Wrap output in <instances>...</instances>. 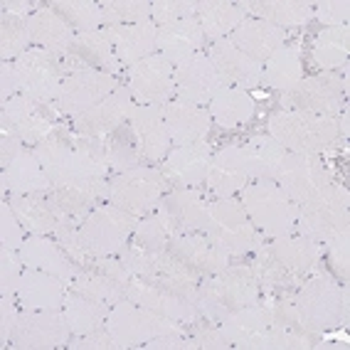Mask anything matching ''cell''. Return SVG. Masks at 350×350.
Here are the masks:
<instances>
[{
    "label": "cell",
    "mask_w": 350,
    "mask_h": 350,
    "mask_svg": "<svg viewBox=\"0 0 350 350\" xmlns=\"http://www.w3.org/2000/svg\"><path fill=\"white\" fill-rule=\"evenodd\" d=\"M294 230L316 239L319 244H328L348 234V193L333 183L323 198L299 207Z\"/></svg>",
    "instance_id": "11"
},
{
    "label": "cell",
    "mask_w": 350,
    "mask_h": 350,
    "mask_svg": "<svg viewBox=\"0 0 350 350\" xmlns=\"http://www.w3.org/2000/svg\"><path fill=\"white\" fill-rule=\"evenodd\" d=\"M288 111L321 113V116H338L345 107V79L336 77V72L306 77L282 99Z\"/></svg>",
    "instance_id": "13"
},
{
    "label": "cell",
    "mask_w": 350,
    "mask_h": 350,
    "mask_svg": "<svg viewBox=\"0 0 350 350\" xmlns=\"http://www.w3.org/2000/svg\"><path fill=\"white\" fill-rule=\"evenodd\" d=\"M101 13L107 27L113 25H136L150 20V3L144 0H116V3H101Z\"/></svg>",
    "instance_id": "50"
},
{
    "label": "cell",
    "mask_w": 350,
    "mask_h": 350,
    "mask_svg": "<svg viewBox=\"0 0 350 350\" xmlns=\"http://www.w3.org/2000/svg\"><path fill=\"white\" fill-rule=\"evenodd\" d=\"M62 67H64V75L87 72V69L119 75L121 62L116 59V52H113V44L107 38V32L94 30V32H77L75 42L69 44V50L62 55Z\"/></svg>",
    "instance_id": "19"
},
{
    "label": "cell",
    "mask_w": 350,
    "mask_h": 350,
    "mask_svg": "<svg viewBox=\"0 0 350 350\" xmlns=\"http://www.w3.org/2000/svg\"><path fill=\"white\" fill-rule=\"evenodd\" d=\"M213 146L210 141H195V144L175 146L163 163V178L173 183L175 188H198L205 183L210 163H213Z\"/></svg>",
    "instance_id": "20"
},
{
    "label": "cell",
    "mask_w": 350,
    "mask_h": 350,
    "mask_svg": "<svg viewBox=\"0 0 350 350\" xmlns=\"http://www.w3.org/2000/svg\"><path fill=\"white\" fill-rule=\"evenodd\" d=\"M225 79L207 55H195L193 59L175 67V96L190 104H210L225 89Z\"/></svg>",
    "instance_id": "18"
},
{
    "label": "cell",
    "mask_w": 350,
    "mask_h": 350,
    "mask_svg": "<svg viewBox=\"0 0 350 350\" xmlns=\"http://www.w3.org/2000/svg\"><path fill=\"white\" fill-rule=\"evenodd\" d=\"M69 348L75 350H109V348H116V343H113V338L109 336V331H99V333H89V336H77L72 343H69Z\"/></svg>",
    "instance_id": "58"
},
{
    "label": "cell",
    "mask_w": 350,
    "mask_h": 350,
    "mask_svg": "<svg viewBox=\"0 0 350 350\" xmlns=\"http://www.w3.org/2000/svg\"><path fill=\"white\" fill-rule=\"evenodd\" d=\"M198 23L202 27V35L205 38H213L215 42L217 40L230 38L232 32L237 30V25L242 23L247 15L239 10L237 3H198Z\"/></svg>",
    "instance_id": "42"
},
{
    "label": "cell",
    "mask_w": 350,
    "mask_h": 350,
    "mask_svg": "<svg viewBox=\"0 0 350 350\" xmlns=\"http://www.w3.org/2000/svg\"><path fill=\"white\" fill-rule=\"evenodd\" d=\"M274 183L301 207L323 198L333 185V175L321 156L286 153L274 175Z\"/></svg>",
    "instance_id": "7"
},
{
    "label": "cell",
    "mask_w": 350,
    "mask_h": 350,
    "mask_svg": "<svg viewBox=\"0 0 350 350\" xmlns=\"http://www.w3.org/2000/svg\"><path fill=\"white\" fill-rule=\"evenodd\" d=\"M57 13L67 20L75 32H94L104 25V13L101 3H89V0H75V3H52Z\"/></svg>",
    "instance_id": "48"
},
{
    "label": "cell",
    "mask_w": 350,
    "mask_h": 350,
    "mask_svg": "<svg viewBox=\"0 0 350 350\" xmlns=\"http://www.w3.org/2000/svg\"><path fill=\"white\" fill-rule=\"evenodd\" d=\"M168 250L175 256H180L185 264H190L195 271H200L205 279L219 274L232 264V256L207 232H178L170 239Z\"/></svg>",
    "instance_id": "22"
},
{
    "label": "cell",
    "mask_w": 350,
    "mask_h": 350,
    "mask_svg": "<svg viewBox=\"0 0 350 350\" xmlns=\"http://www.w3.org/2000/svg\"><path fill=\"white\" fill-rule=\"evenodd\" d=\"M0 321H3V343H10V336H13L15 325H18L20 313H23V306H20L18 296H3V304H0Z\"/></svg>",
    "instance_id": "55"
},
{
    "label": "cell",
    "mask_w": 350,
    "mask_h": 350,
    "mask_svg": "<svg viewBox=\"0 0 350 350\" xmlns=\"http://www.w3.org/2000/svg\"><path fill=\"white\" fill-rule=\"evenodd\" d=\"M254 96L244 89L225 87L210 101V116L222 129H234L242 126L254 116Z\"/></svg>",
    "instance_id": "41"
},
{
    "label": "cell",
    "mask_w": 350,
    "mask_h": 350,
    "mask_svg": "<svg viewBox=\"0 0 350 350\" xmlns=\"http://www.w3.org/2000/svg\"><path fill=\"white\" fill-rule=\"evenodd\" d=\"M328 247V259L333 264V271H338L340 276L348 274V234L333 239L325 244Z\"/></svg>",
    "instance_id": "57"
},
{
    "label": "cell",
    "mask_w": 350,
    "mask_h": 350,
    "mask_svg": "<svg viewBox=\"0 0 350 350\" xmlns=\"http://www.w3.org/2000/svg\"><path fill=\"white\" fill-rule=\"evenodd\" d=\"M119 87V77L109 75V72H96V69L72 72V75L64 77L55 107L59 113L75 119V116H81L92 107H96L109 94H113Z\"/></svg>",
    "instance_id": "14"
},
{
    "label": "cell",
    "mask_w": 350,
    "mask_h": 350,
    "mask_svg": "<svg viewBox=\"0 0 350 350\" xmlns=\"http://www.w3.org/2000/svg\"><path fill=\"white\" fill-rule=\"evenodd\" d=\"M163 213L168 215L175 232H205L210 219V198L200 195L195 188H175L163 195L158 202Z\"/></svg>",
    "instance_id": "27"
},
{
    "label": "cell",
    "mask_w": 350,
    "mask_h": 350,
    "mask_svg": "<svg viewBox=\"0 0 350 350\" xmlns=\"http://www.w3.org/2000/svg\"><path fill=\"white\" fill-rule=\"evenodd\" d=\"M304 79V64H301V50L294 44H284L282 50L264 62L262 81L279 92H291V89Z\"/></svg>",
    "instance_id": "39"
},
{
    "label": "cell",
    "mask_w": 350,
    "mask_h": 350,
    "mask_svg": "<svg viewBox=\"0 0 350 350\" xmlns=\"http://www.w3.org/2000/svg\"><path fill=\"white\" fill-rule=\"evenodd\" d=\"M126 77H129L126 87L133 101L141 107H161L168 104L170 96L175 94V67L158 52L131 64Z\"/></svg>",
    "instance_id": "15"
},
{
    "label": "cell",
    "mask_w": 350,
    "mask_h": 350,
    "mask_svg": "<svg viewBox=\"0 0 350 350\" xmlns=\"http://www.w3.org/2000/svg\"><path fill=\"white\" fill-rule=\"evenodd\" d=\"M0 232H3V247H8V250H20L23 247V242H25V227H23V222L18 219V215H15V210L10 207V202L5 200V205H3V219H0Z\"/></svg>",
    "instance_id": "53"
},
{
    "label": "cell",
    "mask_w": 350,
    "mask_h": 350,
    "mask_svg": "<svg viewBox=\"0 0 350 350\" xmlns=\"http://www.w3.org/2000/svg\"><path fill=\"white\" fill-rule=\"evenodd\" d=\"M175 234H178V232H175L168 215L156 205L153 210H148V213H144L138 217L136 230H133V242L148 252H161L168 247Z\"/></svg>",
    "instance_id": "47"
},
{
    "label": "cell",
    "mask_w": 350,
    "mask_h": 350,
    "mask_svg": "<svg viewBox=\"0 0 350 350\" xmlns=\"http://www.w3.org/2000/svg\"><path fill=\"white\" fill-rule=\"evenodd\" d=\"M69 296V282L59 279L55 274L38 269H25L23 282L18 288L20 306L27 311H52V308H62Z\"/></svg>",
    "instance_id": "29"
},
{
    "label": "cell",
    "mask_w": 350,
    "mask_h": 350,
    "mask_svg": "<svg viewBox=\"0 0 350 350\" xmlns=\"http://www.w3.org/2000/svg\"><path fill=\"white\" fill-rule=\"evenodd\" d=\"M129 126L136 136L141 156L148 161H163L168 156L170 136L165 129V119H163V104L161 107H133Z\"/></svg>",
    "instance_id": "31"
},
{
    "label": "cell",
    "mask_w": 350,
    "mask_h": 350,
    "mask_svg": "<svg viewBox=\"0 0 350 350\" xmlns=\"http://www.w3.org/2000/svg\"><path fill=\"white\" fill-rule=\"evenodd\" d=\"M30 44V32H27V18L3 13V25H0V52L5 57V62L18 59L23 52H27Z\"/></svg>",
    "instance_id": "49"
},
{
    "label": "cell",
    "mask_w": 350,
    "mask_h": 350,
    "mask_svg": "<svg viewBox=\"0 0 350 350\" xmlns=\"http://www.w3.org/2000/svg\"><path fill=\"white\" fill-rule=\"evenodd\" d=\"M195 348H227V338L219 331V323L207 321L205 328H198V333H193Z\"/></svg>",
    "instance_id": "56"
},
{
    "label": "cell",
    "mask_w": 350,
    "mask_h": 350,
    "mask_svg": "<svg viewBox=\"0 0 350 350\" xmlns=\"http://www.w3.org/2000/svg\"><path fill=\"white\" fill-rule=\"evenodd\" d=\"M239 10H250L254 18L267 20L276 27H299L313 20V3L304 0H271V3H237Z\"/></svg>",
    "instance_id": "38"
},
{
    "label": "cell",
    "mask_w": 350,
    "mask_h": 350,
    "mask_svg": "<svg viewBox=\"0 0 350 350\" xmlns=\"http://www.w3.org/2000/svg\"><path fill=\"white\" fill-rule=\"evenodd\" d=\"M52 188L42 163L30 150H20L13 161L3 168V190L10 195L47 193Z\"/></svg>",
    "instance_id": "36"
},
{
    "label": "cell",
    "mask_w": 350,
    "mask_h": 350,
    "mask_svg": "<svg viewBox=\"0 0 350 350\" xmlns=\"http://www.w3.org/2000/svg\"><path fill=\"white\" fill-rule=\"evenodd\" d=\"M64 319L69 323V331L75 336H89V333L107 331V319H109V306L92 301L81 294H69L64 301Z\"/></svg>",
    "instance_id": "40"
},
{
    "label": "cell",
    "mask_w": 350,
    "mask_h": 350,
    "mask_svg": "<svg viewBox=\"0 0 350 350\" xmlns=\"http://www.w3.org/2000/svg\"><path fill=\"white\" fill-rule=\"evenodd\" d=\"M72 291L77 294L87 296L92 301H99L104 306H116L119 301L126 299V291L116 279L107 274V271H101L94 267V271H77V276L72 279Z\"/></svg>",
    "instance_id": "46"
},
{
    "label": "cell",
    "mask_w": 350,
    "mask_h": 350,
    "mask_svg": "<svg viewBox=\"0 0 350 350\" xmlns=\"http://www.w3.org/2000/svg\"><path fill=\"white\" fill-rule=\"evenodd\" d=\"M69 323L64 319V311L52 308V311H27L23 308L15 325L10 345L23 350H44V348H59L67 343Z\"/></svg>",
    "instance_id": "16"
},
{
    "label": "cell",
    "mask_w": 350,
    "mask_h": 350,
    "mask_svg": "<svg viewBox=\"0 0 350 350\" xmlns=\"http://www.w3.org/2000/svg\"><path fill=\"white\" fill-rule=\"evenodd\" d=\"M107 38L111 40L116 59L121 64H136L146 57L158 52V27L153 20L136 23V25H113L104 27Z\"/></svg>",
    "instance_id": "28"
},
{
    "label": "cell",
    "mask_w": 350,
    "mask_h": 350,
    "mask_svg": "<svg viewBox=\"0 0 350 350\" xmlns=\"http://www.w3.org/2000/svg\"><path fill=\"white\" fill-rule=\"evenodd\" d=\"M262 288L256 284L252 267H227L219 274L207 276L195 294V306L213 323H222L232 311L254 306Z\"/></svg>",
    "instance_id": "1"
},
{
    "label": "cell",
    "mask_w": 350,
    "mask_h": 350,
    "mask_svg": "<svg viewBox=\"0 0 350 350\" xmlns=\"http://www.w3.org/2000/svg\"><path fill=\"white\" fill-rule=\"evenodd\" d=\"M254 254L256 256L254 264H252V271H254V279L262 291H267V294H286V291H294L299 286L301 276L284 269L282 264L269 254L267 247H259Z\"/></svg>",
    "instance_id": "45"
},
{
    "label": "cell",
    "mask_w": 350,
    "mask_h": 350,
    "mask_svg": "<svg viewBox=\"0 0 350 350\" xmlns=\"http://www.w3.org/2000/svg\"><path fill=\"white\" fill-rule=\"evenodd\" d=\"M99 141V156L104 168L109 173H126V170L138 168V161H141V148L136 144V136H133L131 126L124 124L121 129H116L109 136L96 138Z\"/></svg>",
    "instance_id": "37"
},
{
    "label": "cell",
    "mask_w": 350,
    "mask_h": 350,
    "mask_svg": "<svg viewBox=\"0 0 350 350\" xmlns=\"http://www.w3.org/2000/svg\"><path fill=\"white\" fill-rule=\"evenodd\" d=\"M269 136L291 153L321 156L340 138L338 116H321L306 111H284L269 119Z\"/></svg>",
    "instance_id": "2"
},
{
    "label": "cell",
    "mask_w": 350,
    "mask_h": 350,
    "mask_svg": "<svg viewBox=\"0 0 350 350\" xmlns=\"http://www.w3.org/2000/svg\"><path fill=\"white\" fill-rule=\"evenodd\" d=\"M163 119H165L170 144L175 146L205 141L210 129H213L210 111H205L198 104H190V101H180V99H170L168 104H163Z\"/></svg>",
    "instance_id": "26"
},
{
    "label": "cell",
    "mask_w": 350,
    "mask_h": 350,
    "mask_svg": "<svg viewBox=\"0 0 350 350\" xmlns=\"http://www.w3.org/2000/svg\"><path fill=\"white\" fill-rule=\"evenodd\" d=\"M107 331L113 338L116 348H136V345H146L153 338L183 333L175 321L158 316V313L138 306L129 299L119 301L116 306L109 308Z\"/></svg>",
    "instance_id": "6"
},
{
    "label": "cell",
    "mask_w": 350,
    "mask_h": 350,
    "mask_svg": "<svg viewBox=\"0 0 350 350\" xmlns=\"http://www.w3.org/2000/svg\"><path fill=\"white\" fill-rule=\"evenodd\" d=\"M242 207L254 227L267 237H282L294 232L299 205L274 180H252L242 190Z\"/></svg>",
    "instance_id": "3"
},
{
    "label": "cell",
    "mask_w": 350,
    "mask_h": 350,
    "mask_svg": "<svg viewBox=\"0 0 350 350\" xmlns=\"http://www.w3.org/2000/svg\"><path fill=\"white\" fill-rule=\"evenodd\" d=\"M133 107H136V101H133L129 87H119L113 94L99 101L96 107H92L81 116H75V131L87 138L109 136V133H113L129 121Z\"/></svg>",
    "instance_id": "21"
},
{
    "label": "cell",
    "mask_w": 350,
    "mask_h": 350,
    "mask_svg": "<svg viewBox=\"0 0 350 350\" xmlns=\"http://www.w3.org/2000/svg\"><path fill=\"white\" fill-rule=\"evenodd\" d=\"M247 158H250L252 180H274L276 170L282 165L288 150L271 136H254L244 144Z\"/></svg>",
    "instance_id": "44"
},
{
    "label": "cell",
    "mask_w": 350,
    "mask_h": 350,
    "mask_svg": "<svg viewBox=\"0 0 350 350\" xmlns=\"http://www.w3.org/2000/svg\"><path fill=\"white\" fill-rule=\"evenodd\" d=\"M124 291L129 301L158 313V316H165V319L175 321V323H195L198 316H200V311L195 306V299L175 294V291H168V288L150 284L146 279H138V276H131L126 282Z\"/></svg>",
    "instance_id": "17"
},
{
    "label": "cell",
    "mask_w": 350,
    "mask_h": 350,
    "mask_svg": "<svg viewBox=\"0 0 350 350\" xmlns=\"http://www.w3.org/2000/svg\"><path fill=\"white\" fill-rule=\"evenodd\" d=\"M168 180L161 170L153 168H133L126 173L113 175L109 180V202L126 210V213L141 215L153 210L165 195Z\"/></svg>",
    "instance_id": "12"
},
{
    "label": "cell",
    "mask_w": 350,
    "mask_h": 350,
    "mask_svg": "<svg viewBox=\"0 0 350 350\" xmlns=\"http://www.w3.org/2000/svg\"><path fill=\"white\" fill-rule=\"evenodd\" d=\"M296 306H299L301 323L308 331L323 333L328 328H336L348 316V296L345 288L338 286L331 274H313L304 282V286L296 291Z\"/></svg>",
    "instance_id": "4"
},
{
    "label": "cell",
    "mask_w": 350,
    "mask_h": 350,
    "mask_svg": "<svg viewBox=\"0 0 350 350\" xmlns=\"http://www.w3.org/2000/svg\"><path fill=\"white\" fill-rule=\"evenodd\" d=\"M348 13H350V5L345 0H325V3L313 5V18L325 23L328 27L345 25L348 23Z\"/></svg>",
    "instance_id": "54"
},
{
    "label": "cell",
    "mask_w": 350,
    "mask_h": 350,
    "mask_svg": "<svg viewBox=\"0 0 350 350\" xmlns=\"http://www.w3.org/2000/svg\"><path fill=\"white\" fill-rule=\"evenodd\" d=\"M59 116L62 113L52 104L15 94L3 104V133L20 138L25 146H40L59 131Z\"/></svg>",
    "instance_id": "10"
},
{
    "label": "cell",
    "mask_w": 350,
    "mask_h": 350,
    "mask_svg": "<svg viewBox=\"0 0 350 350\" xmlns=\"http://www.w3.org/2000/svg\"><path fill=\"white\" fill-rule=\"evenodd\" d=\"M205 232L230 256L252 254L262 247V232L234 198H210V219Z\"/></svg>",
    "instance_id": "5"
},
{
    "label": "cell",
    "mask_w": 350,
    "mask_h": 350,
    "mask_svg": "<svg viewBox=\"0 0 350 350\" xmlns=\"http://www.w3.org/2000/svg\"><path fill=\"white\" fill-rule=\"evenodd\" d=\"M27 32H30V42L35 44V47L47 50L59 57L69 50V44L75 42V38H77V32L72 30V25L50 5L38 8V10L27 18Z\"/></svg>",
    "instance_id": "34"
},
{
    "label": "cell",
    "mask_w": 350,
    "mask_h": 350,
    "mask_svg": "<svg viewBox=\"0 0 350 350\" xmlns=\"http://www.w3.org/2000/svg\"><path fill=\"white\" fill-rule=\"evenodd\" d=\"M230 40L237 44L244 55L262 64V62H267L274 52L282 50L284 42H286V32H284L282 27L267 23V20L244 18L237 25V30L230 35Z\"/></svg>",
    "instance_id": "32"
},
{
    "label": "cell",
    "mask_w": 350,
    "mask_h": 350,
    "mask_svg": "<svg viewBox=\"0 0 350 350\" xmlns=\"http://www.w3.org/2000/svg\"><path fill=\"white\" fill-rule=\"evenodd\" d=\"M207 57L215 62V67L222 75L227 87L244 89L247 92V89H256L262 84V64L244 55L230 38L213 42Z\"/></svg>",
    "instance_id": "25"
},
{
    "label": "cell",
    "mask_w": 350,
    "mask_h": 350,
    "mask_svg": "<svg viewBox=\"0 0 350 350\" xmlns=\"http://www.w3.org/2000/svg\"><path fill=\"white\" fill-rule=\"evenodd\" d=\"M198 13V3H188V0H158L150 5V20L156 25H170L178 20L195 18Z\"/></svg>",
    "instance_id": "52"
},
{
    "label": "cell",
    "mask_w": 350,
    "mask_h": 350,
    "mask_svg": "<svg viewBox=\"0 0 350 350\" xmlns=\"http://www.w3.org/2000/svg\"><path fill=\"white\" fill-rule=\"evenodd\" d=\"M136 222L138 215L126 213L113 202H101L79 225V234L94 256H113L126 247Z\"/></svg>",
    "instance_id": "8"
},
{
    "label": "cell",
    "mask_w": 350,
    "mask_h": 350,
    "mask_svg": "<svg viewBox=\"0 0 350 350\" xmlns=\"http://www.w3.org/2000/svg\"><path fill=\"white\" fill-rule=\"evenodd\" d=\"M10 207L15 210L18 219L23 222L30 234H59L64 227H72L75 222H69L59 207L55 205V200L50 198V193H32V195H10L8 198ZM79 227V225H77Z\"/></svg>",
    "instance_id": "24"
},
{
    "label": "cell",
    "mask_w": 350,
    "mask_h": 350,
    "mask_svg": "<svg viewBox=\"0 0 350 350\" xmlns=\"http://www.w3.org/2000/svg\"><path fill=\"white\" fill-rule=\"evenodd\" d=\"M348 52H350L348 25L325 27L319 38L313 40V47H311L316 67L325 69V72H336L338 67H343L348 62Z\"/></svg>",
    "instance_id": "43"
},
{
    "label": "cell",
    "mask_w": 350,
    "mask_h": 350,
    "mask_svg": "<svg viewBox=\"0 0 350 350\" xmlns=\"http://www.w3.org/2000/svg\"><path fill=\"white\" fill-rule=\"evenodd\" d=\"M13 67L18 94L30 96V99L42 101V104L57 101V94H59L62 81L67 77L62 67V57L40 50V47H30L15 59Z\"/></svg>",
    "instance_id": "9"
},
{
    "label": "cell",
    "mask_w": 350,
    "mask_h": 350,
    "mask_svg": "<svg viewBox=\"0 0 350 350\" xmlns=\"http://www.w3.org/2000/svg\"><path fill=\"white\" fill-rule=\"evenodd\" d=\"M20 256L25 262L27 269H38L47 271V274H55L64 282L72 284V279L77 276V264L69 259V254L62 250L59 242H52L50 237L44 234H32L23 242L20 247Z\"/></svg>",
    "instance_id": "33"
},
{
    "label": "cell",
    "mask_w": 350,
    "mask_h": 350,
    "mask_svg": "<svg viewBox=\"0 0 350 350\" xmlns=\"http://www.w3.org/2000/svg\"><path fill=\"white\" fill-rule=\"evenodd\" d=\"M267 250L284 269L296 276H306L321 259V244L296 230L282 234V237H271V244Z\"/></svg>",
    "instance_id": "35"
},
{
    "label": "cell",
    "mask_w": 350,
    "mask_h": 350,
    "mask_svg": "<svg viewBox=\"0 0 350 350\" xmlns=\"http://www.w3.org/2000/svg\"><path fill=\"white\" fill-rule=\"evenodd\" d=\"M202 42L205 35L198 18H185L158 27V55L165 57L173 67H180L183 62L200 55Z\"/></svg>",
    "instance_id": "30"
},
{
    "label": "cell",
    "mask_w": 350,
    "mask_h": 350,
    "mask_svg": "<svg viewBox=\"0 0 350 350\" xmlns=\"http://www.w3.org/2000/svg\"><path fill=\"white\" fill-rule=\"evenodd\" d=\"M0 288H3V296H18L20 282H23V274H25V262L20 256V250H8L3 247V256H0Z\"/></svg>",
    "instance_id": "51"
},
{
    "label": "cell",
    "mask_w": 350,
    "mask_h": 350,
    "mask_svg": "<svg viewBox=\"0 0 350 350\" xmlns=\"http://www.w3.org/2000/svg\"><path fill=\"white\" fill-rule=\"evenodd\" d=\"M18 94V81H15L13 62H3V104Z\"/></svg>",
    "instance_id": "59"
},
{
    "label": "cell",
    "mask_w": 350,
    "mask_h": 350,
    "mask_svg": "<svg viewBox=\"0 0 350 350\" xmlns=\"http://www.w3.org/2000/svg\"><path fill=\"white\" fill-rule=\"evenodd\" d=\"M205 183L215 198H232L247 188L252 183V168L244 146H227L213 156Z\"/></svg>",
    "instance_id": "23"
}]
</instances>
